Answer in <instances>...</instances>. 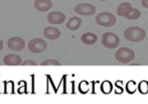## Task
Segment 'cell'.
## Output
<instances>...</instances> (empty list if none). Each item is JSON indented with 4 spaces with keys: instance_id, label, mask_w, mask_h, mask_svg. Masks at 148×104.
<instances>
[{
    "instance_id": "19",
    "label": "cell",
    "mask_w": 148,
    "mask_h": 104,
    "mask_svg": "<svg viewBox=\"0 0 148 104\" xmlns=\"http://www.w3.org/2000/svg\"><path fill=\"white\" fill-rule=\"evenodd\" d=\"M2 50H3V41L0 39V52H1Z\"/></svg>"
},
{
    "instance_id": "9",
    "label": "cell",
    "mask_w": 148,
    "mask_h": 104,
    "mask_svg": "<svg viewBox=\"0 0 148 104\" xmlns=\"http://www.w3.org/2000/svg\"><path fill=\"white\" fill-rule=\"evenodd\" d=\"M43 35L47 39L55 41V39H58L62 35V32H60L59 28H56L53 26H47V28H45L43 30Z\"/></svg>"
},
{
    "instance_id": "18",
    "label": "cell",
    "mask_w": 148,
    "mask_h": 104,
    "mask_svg": "<svg viewBox=\"0 0 148 104\" xmlns=\"http://www.w3.org/2000/svg\"><path fill=\"white\" fill-rule=\"evenodd\" d=\"M141 4L143 5V7L148 9V0H141Z\"/></svg>"
},
{
    "instance_id": "1",
    "label": "cell",
    "mask_w": 148,
    "mask_h": 104,
    "mask_svg": "<svg viewBox=\"0 0 148 104\" xmlns=\"http://www.w3.org/2000/svg\"><path fill=\"white\" fill-rule=\"evenodd\" d=\"M146 37V32L139 26H130L124 30V37L132 43H139Z\"/></svg>"
},
{
    "instance_id": "7",
    "label": "cell",
    "mask_w": 148,
    "mask_h": 104,
    "mask_svg": "<svg viewBox=\"0 0 148 104\" xmlns=\"http://www.w3.org/2000/svg\"><path fill=\"white\" fill-rule=\"evenodd\" d=\"M75 12L81 15H93L96 12V7L93 4L89 3H80L74 8Z\"/></svg>"
},
{
    "instance_id": "6",
    "label": "cell",
    "mask_w": 148,
    "mask_h": 104,
    "mask_svg": "<svg viewBox=\"0 0 148 104\" xmlns=\"http://www.w3.org/2000/svg\"><path fill=\"white\" fill-rule=\"evenodd\" d=\"M7 45L11 51L13 52H20L25 47V41L23 39L18 37H12L8 39Z\"/></svg>"
},
{
    "instance_id": "14",
    "label": "cell",
    "mask_w": 148,
    "mask_h": 104,
    "mask_svg": "<svg viewBox=\"0 0 148 104\" xmlns=\"http://www.w3.org/2000/svg\"><path fill=\"white\" fill-rule=\"evenodd\" d=\"M81 41H82L85 45H95L98 41V37L95 34H93V32H85V34L82 35V37H81Z\"/></svg>"
},
{
    "instance_id": "11",
    "label": "cell",
    "mask_w": 148,
    "mask_h": 104,
    "mask_svg": "<svg viewBox=\"0 0 148 104\" xmlns=\"http://www.w3.org/2000/svg\"><path fill=\"white\" fill-rule=\"evenodd\" d=\"M53 7V2L51 0H35L34 8L40 12H45Z\"/></svg>"
},
{
    "instance_id": "15",
    "label": "cell",
    "mask_w": 148,
    "mask_h": 104,
    "mask_svg": "<svg viewBox=\"0 0 148 104\" xmlns=\"http://www.w3.org/2000/svg\"><path fill=\"white\" fill-rule=\"evenodd\" d=\"M140 16H141L140 10L137 9V8H133V9L128 13V15L126 16V18L129 20H136V19H138Z\"/></svg>"
},
{
    "instance_id": "2",
    "label": "cell",
    "mask_w": 148,
    "mask_h": 104,
    "mask_svg": "<svg viewBox=\"0 0 148 104\" xmlns=\"http://www.w3.org/2000/svg\"><path fill=\"white\" fill-rule=\"evenodd\" d=\"M96 22L97 24L105 28H111L115 25L116 23V17L111 12H101L96 16Z\"/></svg>"
},
{
    "instance_id": "3",
    "label": "cell",
    "mask_w": 148,
    "mask_h": 104,
    "mask_svg": "<svg viewBox=\"0 0 148 104\" xmlns=\"http://www.w3.org/2000/svg\"><path fill=\"white\" fill-rule=\"evenodd\" d=\"M135 58V53L129 48H121L115 54V59L119 63L129 64Z\"/></svg>"
},
{
    "instance_id": "5",
    "label": "cell",
    "mask_w": 148,
    "mask_h": 104,
    "mask_svg": "<svg viewBox=\"0 0 148 104\" xmlns=\"http://www.w3.org/2000/svg\"><path fill=\"white\" fill-rule=\"evenodd\" d=\"M47 43L42 39H32L28 43V50L33 54H41L47 50Z\"/></svg>"
},
{
    "instance_id": "8",
    "label": "cell",
    "mask_w": 148,
    "mask_h": 104,
    "mask_svg": "<svg viewBox=\"0 0 148 104\" xmlns=\"http://www.w3.org/2000/svg\"><path fill=\"white\" fill-rule=\"evenodd\" d=\"M66 20V15L64 13L60 11H53L49 13L47 15V21L51 24H62Z\"/></svg>"
},
{
    "instance_id": "10",
    "label": "cell",
    "mask_w": 148,
    "mask_h": 104,
    "mask_svg": "<svg viewBox=\"0 0 148 104\" xmlns=\"http://www.w3.org/2000/svg\"><path fill=\"white\" fill-rule=\"evenodd\" d=\"M3 63L6 66H18L21 65V58L15 54H9L3 58Z\"/></svg>"
},
{
    "instance_id": "12",
    "label": "cell",
    "mask_w": 148,
    "mask_h": 104,
    "mask_svg": "<svg viewBox=\"0 0 148 104\" xmlns=\"http://www.w3.org/2000/svg\"><path fill=\"white\" fill-rule=\"evenodd\" d=\"M132 9V5L129 2H123V3L119 4V6L117 7V14L119 16H122V17H126Z\"/></svg>"
},
{
    "instance_id": "17",
    "label": "cell",
    "mask_w": 148,
    "mask_h": 104,
    "mask_svg": "<svg viewBox=\"0 0 148 104\" xmlns=\"http://www.w3.org/2000/svg\"><path fill=\"white\" fill-rule=\"evenodd\" d=\"M22 66H36V63L34 61H31V60H26L22 63Z\"/></svg>"
},
{
    "instance_id": "16",
    "label": "cell",
    "mask_w": 148,
    "mask_h": 104,
    "mask_svg": "<svg viewBox=\"0 0 148 104\" xmlns=\"http://www.w3.org/2000/svg\"><path fill=\"white\" fill-rule=\"evenodd\" d=\"M60 63L57 60H53V59H51V60H45L41 63V66H60Z\"/></svg>"
},
{
    "instance_id": "4",
    "label": "cell",
    "mask_w": 148,
    "mask_h": 104,
    "mask_svg": "<svg viewBox=\"0 0 148 104\" xmlns=\"http://www.w3.org/2000/svg\"><path fill=\"white\" fill-rule=\"evenodd\" d=\"M102 45H104L107 49H115L119 45L120 43V39L116 34H113V32H105L103 35H102Z\"/></svg>"
},
{
    "instance_id": "13",
    "label": "cell",
    "mask_w": 148,
    "mask_h": 104,
    "mask_svg": "<svg viewBox=\"0 0 148 104\" xmlns=\"http://www.w3.org/2000/svg\"><path fill=\"white\" fill-rule=\"evenodd\" d=\"M83 20L78 16H73L70 18L68 22H66V28L70 30H77L80 28V26L82 25Z\"/></svg>"
},
{
    "instance_id": "20",
    "label": "cell",
    "mask_w": 148,
    "mask_h": 104,
    "mask_svg": "<svg viewBox=\"0 0 148 104\" xmlns=\"http://www.w3.org/2000/svg\"><path fill=\"white\" fill-rule=\"evenodd\" d=\"M100 1H106V0H100Z\"/></svg>"
}]
</instances>
